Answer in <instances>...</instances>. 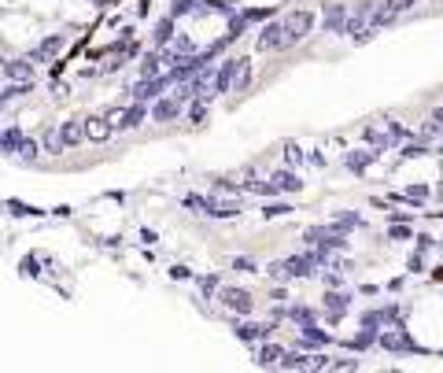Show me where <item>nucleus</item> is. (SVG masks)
I'll list each match as a JSON object with an SVG mask.
<instances>
[{"mask_svg":"<svg viewBox=\"0 0 443 373\" xmlns=\"http://www.w3.org/2000/svg\"><path fill=\"white\" fill-rule=\"evenodd\" d=\"M373 155H377V152H359V155L348 159V166H351V170H362L366 163H373Z\"/></svg>","mask_w":443,"mask_h":373,"instance_id":"6ab92c4d","label":"nucleus"},{"mask_svg":"<svg viewBox=\"0 0 443 373\" xmlns=\"http://www.w3.org/2000/svg\"><path fill=\"white\" fill-rule=\"evenodd\" d=\"M59 45H63L59 37H48V41H41V45H37V52H34V59H52V56H56V52H59Z\"/></svg>","mask_w":443,"mask_h":373,"instance_id":"2eb2a0df","label":"nucleus"},{"mask_svg":"<svg viewBox=\"0 0 443 373\" xmlns=\"http://www.w3.org/2000/svg\"><path fill=\"white\" fill-rule=\"evenodd\" d=\"M4 100H8V97H4V93H0V104H4Z\"/></svg>","mask_w":443,"mask_h":373,"instance_id":"4be33fe9","label":"nucleus"},{"mask_svg":"<svg viewBox=\"0 0 443 373\" xmlns=\"http://www.w3.org/2000/svg\"><path fill=\"white\" fill-rule=\"evenodd\" d=\"M222 12L218 4H211V0H174V15H214Z\"/></svg>","mask_w":443,"mask_h":373,"instance_id":"39448f33","label":"nucleus"},{"mask_svg":"<svg viewBox=\"0 0 443 373\" xmlns=\"http://www.w3.org/2000/svg\"><path fill=\"white\" fill-rule=\"evenodd\" d=\"M288 211H292L288 204H270V207H266V215L274 218V215H288Z\"/></svg>","mask_w":443,"mask_h":373,"instance_id":"aec40b11","label":"nucleus"},{"mask_svg":"<svg viewBox=\"0 0 443 373\" xmlns=\"http://www.w3.org/2000/svg\"><path fill=\"white\" fill-rule=\"evenodd\" d=\"M288 351L285 347H263L258 351V366H285Z\"/></svg>","mask_w":443,"mask_h":373,"instance_id":"ddd939ff","label":"nucleus"},{"mask_svg":"<svg viewBox=\"0 0 443 373\" xmlns=\"http://www.w3.org/2000/svg\"><path fill=\"white\" fill-rule=\"evenodd\" d=\"M19 159H26V163H30V159H37V144L34 141H26V137H23V144H19V152H15Z\"/></svg>","mask_w":443,"mask_h":373,"instance_id":"a211bd4d","label":"nucleus"},{"mask_svg":"<svg viewBox=\"0 0 443 373\" xmlns=\"http://www.w3.org/2000/svg\"><path fill=\"white\" fill-rule=\"evenodd\" d=\"M170 37H174V26H170V19H167V23H159V30H155V45H170Z\"/></svg>","mask_w":443,"mask_h":373,"instance_id":"f3484780","label":"nucleus"},{"mask_svg":"<svg viewBox=\"0 0 443 373\" xmlns=\"http://www.w3.org/2000/svg\"><path fill=\"white\" fill-rule=\"evenodd\" d=\"M104 119H107V126H111V133L115 130H137L140 119H144V108H140V104H133V108H111Z\"/></svg>","mask_w":443,"mask_h":373,"instance_id":"f03ea898","label":"nucleus"},{"mask_svg":"<svg viewBox=\"0 0 443 373\" xmlns=\"http://www.w3.org/2000/svg\"><path fill=\"white\" fill-rule=\"evenodd\" d=\"M19 144H23V133H19V130H4V133H0V152H4V155H15Z\"/></svg>","mask_w":443,"mask_h":373,"instance_id":"4468645a","label":"nucleus"},{"mask_svg":"<svg viewBox=\"0 0 443 373\" xmlns=\"http://www.w3.org/2000/svg\"><path fill=\"white\" fill-rule=\"evenodd\" d=\"M392 237L403 240V237H410V229H406V226H392Z\"/></svg>","mask_w":443,"mask_h":373,"instance_id":"412c9836","label":"nucleus"},{"mask_svg":"<svg viewBox=\"0 0 443 373\" xmlns=\"http://www.w3.org/2000/svg\"><path fill=\"white\" fill-rule=\"evenodd\" d=\"M4 74L12 82H19V85H30V82H34V63H30V59H8Z\"/></svg>","mask_w":443,"mask_h":373,"instance_id":"423d86ee","label":"nucleus"},{"mask_svg":"<svg viewBox=\"0 0 443 373\" xmlns=\"http://www.w3.org/2000/svg\"><path fill=\"white\" fill-rule=\"evenodd\" d=\"M270 333H274V325H255V322H241V325H236V336L247 340V344H263Z\"/></svg>","mask_w":443,"mask_h":373,"instance_id":"6e6552de","label":"nucleus"},{"mask_svg":"<svg viewBox=\"0 0 443 373\" xmlns=\"http://www.w3.org/2000/svg\"><path fill=\"white\" fill-rule=\"evenodd\" d=\"M85 137H89V141H107L111 126H107V119H85Z\"/></svg>","mask_w":443,"mask_h":373,"instance_id":"f8f14e48","label":"nucleus"},{"mask_svg":"<svg viewBox=\"0 0 443 373\" xmlns=\"http://www.w3.org/2000/svg\"><path fill=\"white\" fill-rule=\"evenodd\" d=\"M181 108H185V100L174 93V97L159 100L155 108H152V115H155V122H170V119H178V115H181Z\"/></svg>","mask_w":443,"mask_h":373,"instance_id":"0eeeda50","label":"nucleus"},{"mask_svg":"<svg viewBox=\"0 0 443 373\" xmlns=\"http://www.w3.org/2000/svg\"><path fill=\"white\" fill-rule=\"evenodd\" d=\"M414 8V0H384L381 8L373 12V19H370V26L377 30V26H384V23H392V19H399L403 12H410Z\"/></svg>","mask_w":443,"mask_h":373,"instance_id":"20e7f679","label":"nucleus"},{"mask_svg":"<svg viewBox=\"0 0 443 373\" xmlns=\"http://www.w3.org/2000/svg\"><path fill=\"white\" fill-rule=\"evenodd\" d=\"M218 300H222L225 311H233V314H252L255 311L252 292H244V289H218Z\"/></svg>","mask_w":443,"mask_h":373,"instance_id":"7ed1b4c3","label":"nucleus"},{"mask_svg":"<svg viewBox=\"0 0 443 373\" xmlns=\"http://www.w3.org/2000/svg\"><path fill=\"white\" fill-rule=\"evenodd\" d=\"M377 340H381V344H384L388 351H410V347H414L403 329H399V333H395V329H388V333H377Z\"/></svg>","mask_w":443,"mask_h":373,"instance_id":"9d476101","label":"nucleus"},{"mask_svg":"<svg viewBox=\"0 0 443 373\" xmlns=\"http://www.w3.org/2000/svg\"><path fill=\"white\" fill-rule=\"evenodd\" d=\"M310 30H314V15L310 12H288L263 26L258 34V52H285L292 45H299Z\"/></svg>","mask_w":443,"mask_h":373,"instance_id":"f257e3e1","label":"nucleus"},{"mask_svg":"<svg viewBox=\"0 0 443 373\" xmlns=\"http://www.w3.org/2000/svg\"><path fill=\"white\" fill-rule=\"evenodd\" d=\"M85 141V126L82 122H63L59 126V144L63 148H74V144H82Z\"/></svg>","mask_w":443,"mask_h":373,"instance_id":"1a4fd4ad","label":"nucleus"},{"mask_svg":"<svg viewBox=\"0 0 443 373\" xmlns=\"http://www.w3.org/2000/svg\"><path fill=\"white\" fill-rule=\"evenodd\" d=\"M41 148H45L48 155H59V152H63V144H59V130H48L45 137H41Z\"/></svg>","mask_w":443,"mask_h":373,"instance_id":"dca6fc26","label":"nucleus"},{"mask_svg":"<svg viewBox=\"0 0 443 373\" xmlns=\"http://www.w3.org/2000/svg\"><path fill=\"white\" fill-rule=\"evenodd\" d=\"M348 307H351V296H348V292H329V296H326V311H329V318L348 314Z\"/></svg>","mask_w":443,"mask_h":373,"instance_id":"9b49d317","label":"nucleus"}]
</instances>
